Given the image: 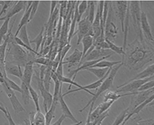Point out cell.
<instances>
[{
  "label": "cell",
  "instance_id": "cell-1",
  "mask_svg": "<svg viewBox=\"0 0 154 125\" xmlns=\"http://www.w3.org/2000/svg\"><path fill=\"white\" fill-rule=\"evenodd\" d=\"M154 43L138 38L126 45L125 55L122 56L123 66L132 71L141 69L146 64L154 61Z\"/></svg>",
  "mask_w": 154,
  "mask_h": 125
},
{
  "label": "cell",
  "instance_id": "cell-11",
  "mask_svg": "<svg viewBox=\"0 0 154 125\" xmlns=\"http://www.w3.org/2000/svg\"><path fill=\"white\" fill-rule=\"evenodd\" d=\"M115 3V6L116 7L117 11H116V14L117 17L119 18L121 26L122 31L124 33V23L125 21L128 5H129V1H117L113 2Z\"/></svg>",
  "mask_w": 154,
  "mask_h": 125
},
{
  "label": "cell",
  "instance_id": "cell-42",
  "mask_svg": "<svg viewBox=\"0 0 154 125\" xmlns=\"http://www.w3.org/2000/svg\"><path fill=\"white\" fill-rule=\"evenodd\" d=\"M51 60L49 58H47L43 56L36 57L34 60V64L35 63L37 64H39L41 66H45L46 67L51 66Z\"/></svg>",
  "mask_w": 154,
  "mask_h": 125
},
{
  "label": "cell",
  "instance_id": "cell-9",
  "mask_svg": "<svg viewBox=\"0 0 154 125\" xmlns=\"http://www.w3.org/2000/svg\"><path fill=\"white\" fill-rule=\"evenodd\" d=\"M154 88H152L151 89L144 91H138L137 94L132 95L133 97H132L130 104L128 107L129 113L133 111L136 107L145 101L151 95H154Z\"/></svg>",
  "mask_w": 154,
  "mask_h": 125
},
{
  "label": "cell",
  "instance_id": "cell-22",
  "mask_svg": "<svg viewBox=\"0 0 154 125\" xmlns=\"http://www.w3.org/2000/svg\"><path fill=\"white\" fill-rule=\"evenodd\" d=\"M58 102H60V103L61 108V110H62V111L63 112V115L65 117V118L70 119L71 120H72L75 123H78L79 121L77 120V119L75 118V116L73 115V114L70 111L68 105L66 103L65 100L63 99V97L62 96V92L60 95Z\"/></svg>",
  "mask_w": 154,
  "mask_h": 125
},
{
  "label": "cell",
  "instance_id": "cell-3",
  "mask_svg": "<svg viewBox=\"0 0 154 125\" xmlns=\"http://www.w3.org/2000/svg\"><path fill=\"white\" fill-rule=\"evenodd\" d=\"M122 66H123V64L122 62L121 64H119L112 68L109 74L106 78L103 81L101 85L97 89L96 92L95 93V95L94 96H92V98L88 101V103L85 105V107L79 110V112H82L85 110H86L90 105H91L90 108L93 109L94 105L95 104L96 100L98 99V97H99L103 93H104L106 90H109L110 88H111L112 87L114 78L116 76L119 70L120 69V68Z\"/></svg>",
  "mask_w": 154,
  "mask_h": 125
},
{
  "label": "cell",
  "instance_id": "cell-28",
  "mask_svg": "<svg viewBox=\"0 0 154 125\" xmlns=\"http://www.w3.org/2000/svg\"><path fill=\"white\" fill-rule=\"evenodd\" d=\"M58 103L53 102L50 108L46 112L45 119H46V125H51L52 120L55 118V111L56 110L57 106Z\"/></svg>",
  "mask_w": 154,
  "mask_h": 125
},
{
  "label": "cell",
  "instance_id": "cell-13",
  "mask_svg": "<svg viewBox=\"0 0 154 125\" xmlns=\"http://www.w3.org/2000/svg\"><path fill=\"white\" fill-rule=\"evenodd\" d=\"M114 54V53L112 52V51L110 49H94L91 52L84 58L83 60L82 61V64L83 62L97 60L105 57H110Z\"/></svg>",
  "mask_w": 154,
  "mask_h": 125
},
{
  "label": "cell",
  "instance_id": "cell-43",
  "mask_svg": "<svg viewBox=\"0 0 154 125\" xmlns=\"http://www.w3.org/2000/svg\"><path fill=\"white\" fill-rule=\"evenodd\" d=\"M40 1H32V4L31 5V14H30V16H29V23L31 21L33 20V19L35 17L36 13L38 11V7L39 5Z\"/></svg>",
  "mask_w": 154,
  "mask_h": 125
},
{
  "label": "cell",
  "instance_id": "cell-29",
  "mask_svg": "<svg viewBox=\"0 0 154 125\" xmlns=\"http://www.w3.org/2000/svg\"><path fill=\"white\" fill-rule=\"evenodd\" d=\"M97 1H87L88 3V14L87 15V17L88 19V21L91 24H92L93 21L94 20L95 16V13H96V9H95V7H96V3Z\"/></svg>",
  "mask_w": 154,
  "mask_h": 125
},
{
  "label": "cell",
  "instance_id": "cell-15",
  "mask_svg": "<svg viewBox=\"0 0 154 125\" xmlns=\"http://www.w3.org/2000/svg\"><path fill=\"white\" fill-rule=\"evenodd\" d=\"M83 53L79 49H75L71 55L66 57L65 61L63 62V64H68V67L69 69L77 64H79L82 59Z\"/></svg>",
  "mask_w": 154,
  "mask_h": 125
},
{
  "label": "cell",
  "instance_id": "cell-54",
  "mask_svg": "<svg viewBox=\"0 0 154 125\" xmlns=\"http://www.w3.org/2000/svg\"><path fill=\"white\" fill-rule=\"evenodd\" d=\"M82 123H83L82 121H79L78 123H76L75 124H73V125H81L82 124Z\"/></svg>",
  "mask_w": 154,
  "mask_h": 125
},
{
  "label": "cell",
  "instance_id": "cell-38",
  "mask_svg": "<svg viewBox=\"0 0 154 125\" xmlns=\"http://www.w3.org/2000/svg\"><path fill=\"white\" fill-rule=\"evenodd\" d=\"M34 119L35 125H46L45 116L41 111H36Z\"/></svg>",
  "mask_w": 154,
  "mask_h": 125
},
{
  "label": "cell",
  "instance_id": "cell-12",
  "mask_svg": "<svg viewBox=\"0 0 154 125\" xmlns=\"http://www.w3.org/2000/svg\"><path fill=\"white\" fill-rule=\"evenodd\" d=\"M141 29L145 40L154 43V37L151 32V29L149 24L147 14L141 10Z\"/></svg>",
  "mask_w": 154,
  "mask_h": 125
},
{
  "label": "cell",
  "instance_id": "cell-18",
  "mask_svg": "<svg viewBox=\"0 0 154 125\" xmlns=\"http://www.w3.org/2000/svg\"><path fill=\"white\" fill-rule=\"evenodd\" d=\"M34 63L33 62H28L24 66V69L23 72V76L21 81L26 83L28 86H30L31 83L34 72Z\"/></svg>",
  "mask_w": 154,
  "mask_h": 125
},
{
  "label": "cell",
  "instance_id": "cell-27",
  "mask_svg": "<svg viewBox=\"0 0 154 125\" xmlns=\"http://www.w3.org/2000/svg\"><path fill=\"white\" fill-rule=\"evenodd\" d=\"M122 62V61H116V62H110V61H107L105 60H101L100 62H97L93 66L91 67L90 68H102V69H112L114 67V66L121 64Z\"/></svg>",
  "mask_w": 154,
  "mask_h": 125
},
{
  "label": "cell",
  "instance_id": "cell-35",
  "mask_svg": "<svg viewBox=\"0 0 154 125\" xmlns=\"http://www.w3.org/2000/svg\"><path fill=\"white\" fill-rule=\"evenodd\" d=\"M19 34H18L17 37L21 40V41L26 43V45H27L29 46H31L30 43V40H29V38H28L27 26H24L21 28Z\"/></svg>",
  "mask_w": 154,
  "mask_h": 125
},
{
  "label": "cell",
  "instance_id": "cell-49",
  "mask_svg": "<svg viewBox=\"0 0 154 125\" xmlns=\"http://www.w3.org/2000/svg\"><path fill=\"white\" fill-rule=\"evenodd\" d=\"M137 125H154V119H149L146 120L141 119L138 123Z\"/></svg>",
  "mask_w": 154,
  "mask_h": 125
},
{
  "label": "cell",
  "instance_id": "cell-30",
  "mask_svg": "<svg viewBox=\"0 0 154 125\" xmlns=\"http://www.w3.org/2000/svg\"><path fill=\"white\" fill-rule=\"evenodd\" d=\"M20 88L21 90L20 93L21 94V97H22L23 103L24 104L27 105L29 103V100L31 98L29 89H28V86L24 82L21 81Z\"/></svg>",
  "mask_w": 154,
  "mask_h": 125
},
{
  "label": "cell",
  "instance_id": "cell-31",
  "mask_svg": "<svg viewBox=\"0 0 154 125\" xmlns=\"http://www.w3.org/2000/svg\"><path fill=\"white\" fill-rule=\"evenodd\" d=\"M44 32H45V27H42L41 31L39 32V34L38 35L34 40H30V43H35L36 45L35 52L38 53V50L39 48L41 47L43 38H44Z\"/></svg>",
  "mask_w": 154,
  "mask_h": 125
},
{
  "label": "cell",
  "instance_id": "cell-40",
  "mask_svg": "<svg viewBox=\"0 0 154 125\" xmlns=\"http://www.w3.org/2000/svg\"><path fill=\"white\" fill-rule=\"evenodd\" d=\"M129 114L128 108H126V109L122 111L119 115L117 116V117L115 119L114 122L112 123V125H121L123 122L124 120L125 119L126 116Z\"/></svg>",
  "mask_w": 154,
  "mask_h": 125
},
{
  "label": "cell",
  "instance_id": "cell-5",
  "mask_svg": "<svg viewBox=\"0 0 154 125\" xmlns=\"http://www.w3.org/2000/svg\"><path fill=\"white\" fill-rule=\"evenodd\" d=\"M114 18V8L112 7V2H110L108 15L106 21L104 28L105 38L110 41L114 42L117 37L118 33V28L112 21Z\"/></svg>",
  "mask_w": 154,
  "mask_h": 125
},
{
  "label": "cell",
  "instance_id": "cell-23",
  "mask_svg": "<svg viewBox=\"0 0 154 125\" xmlns=\"http://www.w3.org/2000/svg\"><path fill=\"white\" fill-rule=\"evenodd\" d=\"M58 79L60 80V81L61 83H68V84L70 85V86L68 88V90L70 89V87H71L72 85H73V86H75L77 87V89H76L69 90L67 92L65 93L63 95H62V96H63V97H65V96H66L68 95H69V94H71V93H76V92H77L79 91H80V90H82V89L83 88V86L82 85H79V83L76 82L75 81H73L72 79H70V78H69L68 76H60V77H58Z\"/></svg>",
  "mask_w": 154,
  "mask_h": 125
},
{
  "label": "cell",
  "instance_id": "cell-41",
  "mask_svg": "<svg viewBox=\"0 0 154 125\" xmlns=\"http://www.w3.org/2000/svg\"><path fill=\"white\" fill-rule=\"evenodd\" d=\"M4 80L5 81V82L7 83L8 86L14 91H18L19 93H21V90L20 86H19L18 85H17L16 83L14 82V81H13L12 80H11V79H9L7 75H5L4 76Z\"/></svg>",
  "mask_w": 154,
  "mask_h": 125
},
{
  "label": "cell",
  "instance_id": "cell-17",
  "mask_svg": "<svg viewBox=\"0 0 154 125\" xmlns=\"http://www.w3.org/2000/svg\"><path fill=\"white\" fill-rule=\"evenodd\" d=\"M107 58H109V57H103L100 59H99V60H92V61H87V62H83L80 66H79L77 67L76 69H73V70H71L69 72V74H68V77L69 78H71L72 76H73V80L75 81V79L77 73L81 71H83V70H85L87 69L88 68H90L92 66H93L94 65H95V64H97V62L101 61V60H105Z\"/></svg>",
  "mask_w": 154,
  "mask_h": 125
},
{
  "label": "cell",
  "instance_id": "cell-55",
  "mask_svg": "<svg viewBox=\"0 0 154 125\" xmlns=\"http://www.w3.org/2000/svg\"><path fill=\"white\" fill-rule=\"evenodd\" d=\"M4 4V1H0V5H3V4Z\"/></svg>",
  "mask_w": 154,
  "mask_h": 125
},
{
  "label": "cell",
  "instance_id": "cell-48",
  "mask_svg": "<svg viewBox=\"0 0 154 125\" xmlns=\"http://www.w3.org/2000/svg\"><path fill=\"white\" fill-rule=\"evenodd\" d=\"M13 2L12 1H4V4L2 5V9L0 12V17L3 14H7L8 8L11 7V4Z\"/></svg>",
  "mask_w": 154,
  "mask_h": 125
},
{
  "label": "cell",
  "instance_id": "cell-19",
  "mask_svg": "<svg viewBox=\"0 0 154 125\" xmlns=\"http://www.w3.org/2000/svg\"><path fill=\"white\" fill-rule=\"evenodd\" d=\"M5 69L7 75L9 74L11 75L16 76L19 78L20 80L23 76V71L21 70V67L16 65L12 62H5Z\"/></svg>",
  "mask_w": 154,
  "mask_h": 125
},
{
  "label": "cell",
  "instance_id": "cell-8",
  "mask_svg": "<svg viewBox=\"0 0 154 125\" xmlns=\"http://www.w3.org/2000/svg\"><path fill=\"white\" fill-rule=\"evenodd\" d=\"M77 35V45L80 43L85 36L90 35L93 37L94 34L92 24L88 21L87 16L78 22L77 31L74 33V35Z\"/></svg>",
  "mask_w": 154,
  "mask_h": 125
},
{
  "label": "cell",
  "instance_id": "cell-45",
  "mask_svg": "<svg viewBox=\"0 0 154 125\" xmlns=\"http://www.w3.org/2000/svg\"><path fill=\"white\" fill-rule=\"evenodd\" d=\"M154 88V80L152 79V80H150L147 82L144 83L143 85H142L139 88V89L137 90V91H144L151 89Z\"/></svg>",
  "mask_w": 154,
  "mask_h": 125
},
{
  "label": "cell",
  "instance_id": "cell-36",
  "mask_svg": "<svg viewBox=\"0 0 154 125\" xmlns=\"http://www.w3.org/2000/svg\"><path fill=\"white\" fill-rule=\"evenodd\" d=\"M105 41L108 43L109 49L111 50L112 52H114V53L119 54V55H122V56H124V55H125V51L124 50V49L122 48V46H117L114 42L110 41H109V40H108L107 39H105Z\"/></svg>",
  "mask_w": 154,
  "mask_h": 125
},
{
  "label": "cell",
  "instance_id": "cell-14",
  "mask_svg": "<svg viewBox=\"0 0 154 125\" xmlns=\"http://www.w3.org/2000/svg\"><path fill=\"white\" fill-rule=\"evenodd\" d=\"M27 5V1H16L15 4L12 7L10 10L8 12L6 15L4 17L0 18V21H4L7 19H11L12 17H13L15 14H16L24 9H26Z\"/></svg>",
  "mask_w": 154,
  "mask_h": 125
},
{
  "label": "cell",
  "instance_id": "cell-50",
  "mask_svg": "<svg viewBox=\"0 0 154 125\" xmlns=\"http://www.w3.org/2000/svg\"><path fill=\"white\" fill-rule=\"evenodd\" d=\"M58 2V1H51L50 2V12L49 19H50L51 17V16L53 15V14H54L56 9Z\"/></svg>",
  "mask_w": 154,
  "mask_h": 125
},
{
  "label": "cell",
  "instance_id": "cell-7",
  "mask_svg": "<svg viewBox=\"0 0 154 125\" xmlns=\"http://www.w3.org/2000/svg\"><path fill=\"white\" fill-rule=\"evenodd\" d=\"M154 76H151L147 78L139 80H133L131 81H128L126 83H123L117 87V90L116 91L117 93H134L137 91L140 86L144 83L147 82L148 81L154 79Z\"/></svg>",
  "mask_w": 154,
  "mask_h": 125
},
{
  "label": "cell",
  "instance_id": "cell-39",
  "mask_svg": "<svg viewBox=\"0 0 154 125\" xmlns=\"http://www.w3.org/2000/svg\"><path fill=\"white\" fill-rule=\"evenodd\" d=\"M88 7V3L87 1H80L79 5H78V22L81 20L83 14L86 12L87 10Z\"/></svg>",
  "mask_w": 154,
  "mask_h": 125
},
{
  "label": "cell",
  "instance_id": "cell-32",
  "mask_svg": "<svg viewBox=\"0 0 154 125\" xmlns=\"http://www.w3.org/2000/svg\"><path fill=\"white\" fill-rule=\"evenodd\" d=\"M110 69H102V68H88L85 69L90 72L92 74L97 76L98 79L102 78L105 76Z\"/></svg>",
  "mask_w": 154,
  "mask_h": 125
},
{
  "label": "cell",
  "instance_id": "cell-26",
  "mask_svg": "<svg viewBox=\"0 0 154 125\" xmlns=\"http://www.w3.org/2000/svg\"><path fill=\"white\" fill-rule=\"evenodd\" d=\"M93 41H94V38L92 36L90 35L85 36L83 38V40H82L81 42H82V44H83V51H82L83 55H82V59L81 62L83 59L84 56L87 54L88 51L91 49L92 46L93 45Z\"/></svg>",
  "mask_w": 154,
  "mask_h": 125
},
{
  "label": "cell",
  "instance_id": "cell-16",
  "mask_svg": "<svg viewBox=\"0 0 154 125\" xmlns=\"http://www.w3.org/2000/svg\"><path fill=\"white\" fill-rule=\"evenodd\" d=\"M115 101H109L103 102L102 103L99 104L98 107L94 110V111H92L90 114V119L91 122H93L97 118H98L102 114L105 112L106 111H108L109 108L112 107L113 103Z\"/></svg>",
  "mask_w": 154,
  "mask_h": 125
},
{
  "label": "cell",
  "instance_id": "cell-10",
  "mask_svg": "<svg viewBox=\"0 0 154 125\" xmlns=\"http://www.w3.org/2000/svg\"><path fill=\"white\" fill-rule=\"evenodd\" d=\"M36 78L39 90L41 92V96L43 98V107L44 108V110L45 111V113L47 112L49 108H50L52 103H53V95L50 93V91L47 90L43 83V81H42L39 76V74Z\"/></svg>",
  "mask_w": 154,
  "mask_h": 125
},
{
  "label": "cell",
  "instance_id": "cell-21",
  "mask_svg": "<svg viewBox=\"0 0 154 125\" xmlns=\"http://www.w3.org/2000/svg\"><path fill=\"white\" fill-rule=\"evenodd\" d=\"M32 4V1H27V7L26 8V9H24V13L21 18V20L20 21L19 24L18 25L17 31H16V33L14 34V36L15 37H17L21 28L24 26H27V23H29Z\"/></svg>",
  "mask_w": 154,
  "mask_h": 125
},
{
  "label": "cell",
  "instance_id": "cell-2",
  "mask_svg": "<svg viewBox=\"0 0 154 125\" xmlns=\"http://www.w3.org/2000/svg\"><path fill=\"white\" fill-rule=\"evenodd\" d=\"M12 28H10L8 33V44L9 48L8 49V54L12 56L13 57V61L11 62L16 65L20 66H24L30 61L34 62L35 59V56H36L33 53L27 52L24 48L18 45L14 41V36L12 34Z\"/></svg>",
  "mask_w": 154,
  "mask_h": 125
},
{
  "label": "cell",
  "instance_id": "cell-6",
  "mask_svg": "<svg viewBox=\"0 0 154 125\" xmlns=\"http://www.w3.org/2000/svg\"><path fill=\"white\" fill-rule=\"evenodd\" d=\"M0 84L2 86L3 89L5 91L8 98L9 99L13 108L16 114H19L21 112H25L26 110L22 104L19 101V99L15 95L14 91L12 90L5 82L4 77L0 78Z\"/></svg>",
  "mask_w": 154,
  "mask_h": 125
},
{
  "label": "cell",
  "instance_id": "cell-53",
  "mask_svg": "<svg viewBox=\"0 0 154 125\" xmlns=\"http://www.w3.org/2000/svg\"><path fill=\"white\" fill-rule=\"evenodd\" d=\"M0 111L2 112L5 115H7V107L4 108V107H2L0 105Z\"/></svg>",
  "mask_w": 154,
  "mask_h": 125
},
{
  "label": "cell",
  "instance_id": "cell-25",
  "mask_svg": "<svg viewBox=\"0 0 154 125\" xmlns=\"http://www.w3.org/2000/svg\"><path fill=\"white\" fill-rule=\"evenodd\" d=\"M154 64H152L148 66L144 70H143L140 73H139L136 76H134L133 78L130 79L129 81H131L133 80H139L147 78L151 76H154Z\"/></svg>",
  "mask_w": 154,
  "mask_h": 125
},
{
  "label": "cell",
  "instance_id": "cell-4",
  "mask_svg": "<svg viewBox=\"0 0 154 125\" xmlns=\"http://www.w3.org/2000/svg\"><path fill=\"white\" fill-rule=\"evenodd\" d=\"M141 2L139 1H129V15L133 21V24L136 37L141 41L144 40L141 29Z\"/></svg>",
  "mask_w": 154,
  "mask_h": 125
},
{
  "label": "cell",
  "instance_id": "cell-20",
  "mask_svg": "<svg viewBox=\"0 0 154 125\" xmlns=\"http://www.w3.org/2000/svg\"><path fill=\"white\" fill-rule=\"evenodd\" d=\"M100 9L98 5L97 10L95 13V16L94 20L93 21V23L92 24V27L93 30V38H97L100 34L105 35L104 34L102 33L101 30V23H100Z\"/></svg>",
  "mask_w": 154,
  "mask_h": 125
},
{
  "label": "cell",
  "instance_id": "cell-37",
  "mask_svg": "<svg viewBox=\"0 0 154 125\" xmlns=\"http://www.w3.org/2000/svg\"><path fill=\"white\" fill-rule=\"evenodd\" d=\"M10 19H7L4 21L0 27V45L4 40V37L7 34L9 31V23Z\"/></svg>",
  "mask_w": 154,
  "mask_h": 125
},
{
  "label": "cell",
  "instance_id": "cell-51",
  "mask_svg": "<svg viewBox=\"0 0 154 125\" xmlns=\"http://www.w3.org/2000/svg\"><path fill=\"white\" fill-rule=\"evenodd\" d=\"M65 118H66L65 117L63 114L60 118H58V119L57 120L56 122H55L54 123L51 124L50 125H61Z\"/></svg>",
  "mask_w": 154,
  "mask_h": 125
},
{
  "label": "cell",
  "instance_id": "cell-24",
  "mask_svg": "<svg viewBox=\"0 0 154 125\" xmlns=\"http://www.w3.org/2000/svg\"><path fill=\"white\" fill-rule=\"evenodd\" d=\"M138 91L134 92V93H122V94H119L117 93L116 91H107L105 96H104V102L109 101H116L119 98L125 96H132L134 95L137 93Z\"/></svg>",
  "mask_w": 154,
  "mask_h": 125
},
{
  "label": "cell",
  "instance_id": "cell-34",
  "mask_svg": "<svg viewBox=\"0 0 154 125\" xmlns=\"http://www.w3.org/2000/svg\"><path fill=\"white\" fill-rule=\"evenodd\" d=\"M28 89H29V91L31 98V99L32 100L34 103L35 104L36 111H41V108H40V105H39L38 94L37 93V92L34 89V88L31 85L28 86Z\"/></svg>",
  "mask_w": 154,
  "mask_h": 125
},
{
  "label": "cell",
  "instance_id": "cell-52",
  "mask_svg": "<svg viewBox=\"0 0 154 125\" xmlns=\"http://www.w3.org/2000/svg\"><path fill=\"white\" fill-rule=\"evenodd\" d=\"M34 114H35V112H31L30 113L29 120V125H35V123H34Z\"/></svg>",
  "mask_w": 154,
  "mask_h": 125
},
{
  "label": "cell",
  "instance_id": "cell-33",
  "mask_svg": "<svg viewBox=\"0 0 154 125\" xmlns=\"http://www.w3.org/2000/svg\"><path fill=\"white\" fill-rule=\"evenodd\" d=\"M51 71H52L51 67V66L47 67L44 78L43 79V85L45 88L48 91L50 90V83L51 81Z\"/></svg>",
  "mask_w": 154,
  "mask_h": 125
},
{
  "label": "cell",
  "instance_id": "cell-46",
  "mask_svg": "<svg viewBox=\"0 0 154 125\" xmlns=\"http://www.w3.org/2000/svg\"><path fill=\"white\" fill-rule=\"evenodd\" d=\"M108 116H109V110L106 111L105 112L102 114L95 120H94L93 122H92V125H102V123L103 122V120Z\"/></svg>",
  "mask_w": 154,
  "mask_h": 125
},
{
  "label": "cell",
  "instance_id": "cell-47",
  "mask_svg": "<svg viewBox=\"0 0 154 125\" xmlns=\"http://www.w3.org/2000/svg\"><path fill=\"white\" fill-rule=\"evenodd\" d=\"M142 119L141 117L139 115H137V116L134 117H131L124 125H137L139 122Z\"/></svg>",
  "mask_w": 154,
  "mask_h": 125
},
{
  "label": "cell",
  "instance_id": "cell-44",
  "mask_svg": "<svg viewBox=\"0 0 154 125\" xmlns=\"http://www.w3.org/2000/svg\"><path fill=\"white\" fill-rule=\"evenodd\" d=\"M72 46L69 43H67L63 46L62 48L60 49V51H59V53L60 55V62H63V60L65 59V57L68 51L70 50Z\"/></svg>",
  "mask_w": 154,
  "mask_h": 125
}]
</instances>
